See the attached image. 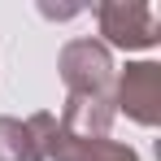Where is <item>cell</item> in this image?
<instances>
[{
    "label": "cell",
    "mask_w": 161,
    "mask_h": 161,
    "mask_svg": "<svg viewBox=\"0 0 161 161\" xmlns=\"http://www.w3.org/2000/svg\"><path fill=\"white\" fill-rule=\"evenodd\" d=\"M113 109L139 126L161 122V65L157 61H131L126 70L113 74Z\"/></svg>",
    "instance_id": "3"
},
{
    "label": "cell",
    "mask_w": 161,
    "mask_h": 161,
    "mask_svg": "<svg viewBox=\"0 0 161 161\" xmlns=\"http://www.w3.org/2000/svg\"><path fill=\"white\" fill-rule=\"evenodd\" d=\"M48 161H139V153L109 135H70L57 122L53 139H48Z\"/></svg>",
    "instance_id": "5"
},
{
    "label": "cell",
    "mask_w": 161,
    "mask_h": 161,
    "mask_svg": "<svg viewBox=\"0 0 161 161\" xmlns=\"http://www.w3.org/2000/svg\"><path fill=\"white\" fill-rule=\"evenodd\" d=\"M57 131L53 113L0 118V161H48V139Z\"/></svg>",
    "instance_id": "4"
},
{
    "label": "cell",
    "mask_w": 161,
    "mask_h": 161,
    "mask_svg": "<svg viewBox=\"0 0 161 161\" xmlns=\"http://www.w3.org/2000/svg\"><path fill=\"white\" fill-rule=\"evenodd\" d=\"M57 70H61V83H65V96H83V100H113V53L96 35H83V39H70L61 57H57Z\"/></svg>",
    "instance_id": "1"
},
{
    "label": "cell",
    "mask_w": 161,
    "mask_h": 161,
    "mask_svg": "<svg viewBox=\"0 0 161 161\" xmlns=\"http://www.w3.org/2000/svg\"><path fill=\"white\" fill-rule=\"evenodd\" d=\"M96 22H100V44L113 48H157L161 26H157V9L153 4H126V0H105L96 4Z\"/></svg>",
    "instance_id": "2"
}]
</instances>
